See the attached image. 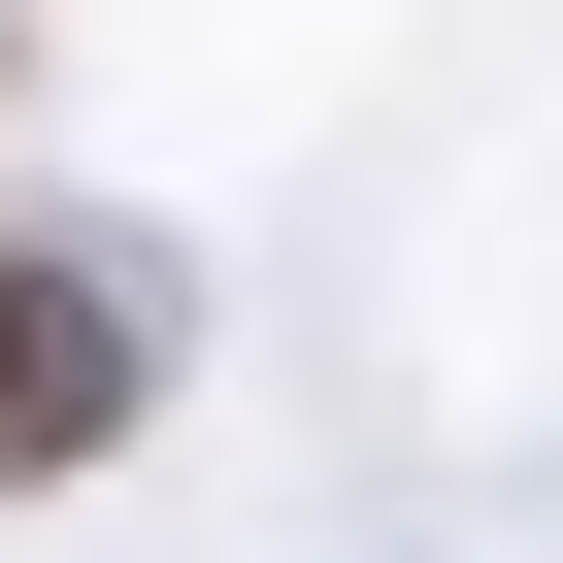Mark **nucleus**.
I'll list each match as a JSON object with an SVG mask.
<instances>
[{"label":"nucleus","instance_id":"1","mask_svg":"<svg viewBox=\"0 0 563 563\" xmlns=\"http://www.w3.org/2000/svg\"><path fill=\"white\" fill-rule=\"evenodd\" d=\"M100 431H133V299L0 232V497H34V464H100Z\"/></svg>","mask_w":563,"mask_h":563}]
</instances>
